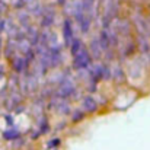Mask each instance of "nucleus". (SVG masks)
Segmentation results:
<instances>
[{"label":"nucleus","instance_id":"obj_1","mask_svg":"<svg viewBox=\"0 0 150 150\" xmlns=\"http://www.w3.org/2000/svg\"><path fill=\"white\" fill-rule=\"evenodd\" d=\"M92 61V54L86 47H83L74 57H73V66L76 69H86Z\"/></svg>","mask_w":150,"mask_h":150},{"label":"nucleus","instance_id":"obj_2","mask_svg":"<svg viewBox=\"0 0 150 150\" xmlns=\"http://www.w3.org/2000/svg\"><path fill=\"white\" fill-rule=\"evenodd\" d=\"M82 106H83V111L86 112H95L98 109V103L92 96H85L82 100Z\"/></svg>","mask_w":150,"mask_h":150},{"label":"nucleus","instance_id":"obj_3","mask_svg":"<svg viewBox=\"0 0 150 150\" xmlns=\"http://www.w3.org/2000/svg\"><path fill=\"white\" fill-rule=\"evenodd\" d=\"M71 22L70 19H66L64 21V25H63V35H64V40H66V44H71L73 41V29H71Z\"/></svg>","mask_w":150,"mask_h":150},{"label":"nucleus","instance_id":"obj_4","mask_svg":"<svg viewBox=\"0 0 150 150\" xmlns=\"http://www.w3.org/2000/svg\"><path fill=\"white\" fill-rule=\"evenodd\" d=\"M83 47H85V45L82 44V41H80L79 38H73V41H71V44H70V54L74 57Z\"/></svg>","mask_w":150,"mask_h":150},{"label":"nucleus","instance_id":"obj_5","mask_svg":"<svg viewBox=\"0 0 150 150\" xmlns=\"http://www.w3.org/2000/svg\"><path fill=\"white\" fill-rule=\"evenodd\" d=\"M21 136V133L16 130V128H10V130H6L4 133H3V137L6 139V140H16L18 137Z\"/></svg>","mask_w":150,"mask_h":150},{"label":"nucleus","instance_id":"obj_6","mask_svg":"<svg viewBox=\"0 0 150 150\" xmlns=\"http://www.w3.org/2000/svg\"><path fill=\"white\" fill-rule=\"evenodd\" d=\"M85 118V111L83 109H76L74 112H73V115H71V121L73 122H79V121H82Z\"/></svg>","mask_w":150,"mask_h":150},{"label":"nucleus","instance_id":"obj_7","mask_svg":"<svg viewBox=\"0 0 150 150\" xmlns=\"http://www.w3.org/2000/svg\"><path fill=\"white\" fill-rule=\"evenodd\" d=\"M61 144V140L60 139H52L51 142L47 143V149H54V147H57V146H60Z\"/></svg>","mask_w":150,"mask_h":150}]
</instances>
